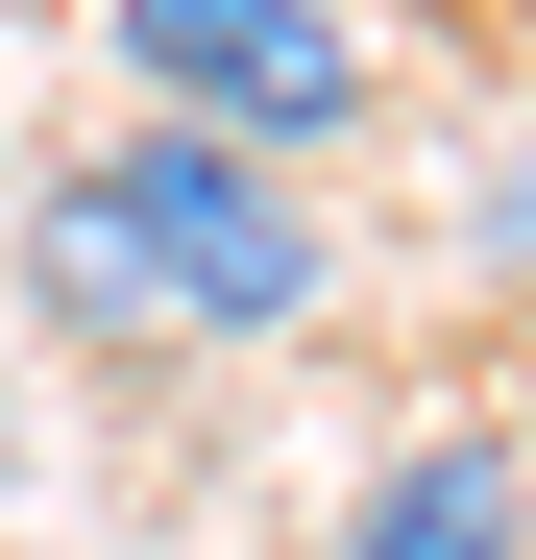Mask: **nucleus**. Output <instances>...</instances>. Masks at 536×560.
<instances>
[{
  "mask_svg": "<svg viewBox=\"0 0 536 560\" xmlns=\"http://www.w3.org/2000/svg\"><path fill=\"white\" fill-rule=\"evenodd\" d=\"M25 293H49V341H98V365H220V341H293L341 293V244H317L293 171H244L196 122H123V147L49 171Z\"/></svg>",
  "mask_w": 536,
  "mask_h": 560,
  "instance_id": "1",
  "label": "nucleus"
},
{
  "mask_svg": "<svg viewBox=\"0 0 536 560\" xmlns=\"http://www.w3.org/2000/svg\"><path fill=\"white\" fill-rule=\"evenodd\" d=\"M98 49H123L147 122H196V147H244V171H317L341 122L391 98L366 0H98Z\"/></svg>",
  "mask_w": 536,
  "mask_h": 560,
  "instance_id": "2",
  "label": "nucleus"
},
{
  "mask_svg": "<svg viewBox=\"0 0 536 560\" xmlns=\"http://www.w3.org/2000/svg\"><path fill=\"white\" fill-rule=\"evenodd\" d=\"M512 512H536L512 415H439V439H391V463H366V512H341L317 560H512Z\"/></svg>",
  "mask_w": 536,
  "mask_h": 560,
  "instance_id": "3",
  "label": "nucleus"
}]
</instances>
